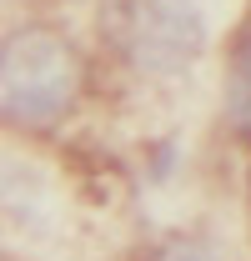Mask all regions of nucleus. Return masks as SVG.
I'll list each match as a JSON object with an SVG mask.
<instances>
[{
    "instance_id": "nucleus-1",
    "label": "nucleus",
    "mask_w": 251,
    "mask_h": 261,
    "mask_svg": "<svg viewBox=\"0 0 251 261\" xmlns=\"http://www.w3.org/2000/svg\"><path fill=\"white\" fill-rule=\"evenodd\" d=\"M106 35L121 70L146 86H186L221 50L206 0H106Z\"/></svg>"
},
{
    "instance_id": "nucleus-2",
    "label": "nucleus",
    "mask_w": 251,
    "mask_h": 261,
    "mask_svg": "<svg viewBox=\"0 0 251 261\" xmlns=\"http://www.w3.org/2000/svg\"><path fill=\"white\" fill-rule=\"evenodd\" d=\"M91 81L86 50L56 25H15L0 35V126L51 130L81 106Z\"/></svg>"
},
{
    "instance_id": "nucleus-3",
    "label": "nucleus",
    "mask_w": 251,
    "mask_h": 261,
    "mask_svg": "<svg viewBox=\"0 0 251 261\" xmlns=\"http://www.w3.org/2000/svg\"><path fill=\"white\" fill-rule=\"evenodd\" d=\"M216 70H221V116H226L231 136L251 146V5L231 31H221Z\"/></svg>"
},
{
    "instance_id": "nucleus-4",
    "label": "nucleus",
    "mask_w": 251,
    "mask_h": 261,
    "mask_svg": "<svg viewBox=\"0 0 251 261\" xmlns=\"http://www.w3.org/2000/svg\"><path fill=\"white\" fill-rule=\"evenodd\" d=\"M146 261H226V256H221L211 241H201V236H171V241H161Z\"/></svg>"
}]
</instances>
